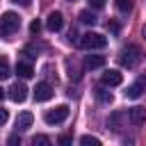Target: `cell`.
I'll use <instances>...</instances> for the list:
<instances>
[{
  "label": "cell",
  "instance_id": "83f0119b",
  "mask_svg": "<svg viewBox=\"0 0 146 146\" xmlns=\"http://www.w3.org/2000/svg\"><path fill=\"white\" fill-rule=\"evenodd\" d=\"M59 144H62V146H68V144H71V137H59Z\"/></svg>",
  "mask_w": 146,
  "mask_h": 146
},
{
  "label": "cell",
  "instance_id": "52a82bcc",
  "mask_svg": "<svg viewBox=\"0 0 146 146\" xmlns=\"http://www.w3.org/2000/svg\"><path fill=\"white\" fill-rule=\"evenodd\" d=\"M100 82H103L105 87H119V84L123 82V75H121L119 71L110 68V71H105V73L100 75Z\"/></svg>",
  "mask_w": 146,
  "mask_h": 146
},
{
  "label": "cell",
  "instance_id": "1f68e13d",
  "mask_svg": "<svg viewBox=\"0 0 146 146\" xmlns=\"http://www.w3.org/2000/svg\"><path fill=\"white\" fill-rule=\"evenodd\" d=\"M71 2H75V0H71Z\"/></svg>",
  "mask_w": 146,
  "mask_h": 146
},
{
  "label": "cell",
  "instance_id": "e0dca14e",
  "mask_svg": "<svg viewBox=\"0 0 146 146\" xmlns=\"http://www.w3.org/2000/svg\"><path fill=\"white\" fill-rule=\"evenodd\" d=\"M9 75H11L9 62H7V57H0V80H7Z\"/></svg>",
  "mask_w": 146,
  "mask_h": 146
},
{
  "label": "cell",
  "instance_id": "603a6c76",
  "mask_svg": "<svg viewBox=\"0 0 146 146\" xmlns=\"http://www.w3.org/2000/svg\"><path fill=\"white\" fill-rule=\"evenodd\" d=\"M89 5H91L94 9H103V7H105V0H89Z\"/></svg>",
  "mask_w": 146,
  "mask_h": 146
},
{
  "label": "cell",
  "instance_id": "d6986e66",
  "mask_svg": "<svg viewBox=\"0 0 146 146\" xmlns=\"http://www.w3.org/2000/svg\"><path fill=\"white\" fill-rule=\"evenodd\" d=\"M80 144L82 146H100V139L91 137V135H84V137H80Z\"/></svg>",
  "mask_w": 146,
  "mask_h": 146
},
{
  "label": "cell",
  "instance_id": "4dcf8cb0",
  "mask_svg": "<svg viewBox=\"0 0 146 146\" xmlns=\"http://www.w3.org/2000/svg\"><path fill=\"white\" fill-rule=\"evenodd\" d=\"M141 34H144V39H146V25H144V30H141Z\"/></svg>",
  "mask_w": 146,
  "mask_h": 146
},
{
  "label": "cell",
  "instance_id": "ba28073f",
  "mask_svg": "<svg viewBox=\"0 0 146 146\" xmlns=\"http://www.w3.org/2000/svg\"><path fill=\"white\" fill-rule=\"evenodd\" d=\"M62 25H64V16H62V11H50L48 18H46V27H48L50 32H59Z\"/></svg>",
  "mask_w": 146,
  "mask_h": 146
},
{
  "label": "cell",
  "instance_id": "ffe728a7",
  "mask_svg": "<svg viewBox=\"0 0 146 146\" xmlns=\"http://www.w3.org/2000/svg\"><path fill=\"white\" fill-rule=\"evenodd\" d=\"M116 9L123 11V14H128L132 9V0H116Z\"/></svg>",
  "mask_w": 146,
  "mask_h": 146
},
{
  "label": "cell",
  "instance_id": "ac0fdd59",
  "mask_svg": "<svg viewBox=\"0 0 146 146\" xmlns=\"http://www.w3.org/2000/svg\"><path fill=\"white\" fill-rule=\"evenodd\" d=\"M96 96H98V100H100V103H112V100H114V96H112L107 89H103V87H98V89H96Z\"/></svg>",
  "mask_w": 146,
  "mask_h": 146
},
{
  "label": "cell",
  "instance_id": "8fae6325",
  "mask_svg": "<svg viewBox=\"0 0 146 146\" xmlns=\"http://www.w3.org/2000/svg\"><path fill=\"white\" fill-rule=\"evenodd\" d=\"M123 119H125V112H112V114H110V119H107V128H112L114 132H119V130H121Z\"/></svg>",
  "mask_w": 146,
  "mask_h": 146
},
{
  "label": "cell",
  "instance_id": "277c9868",
  "mask_svg": "<svg viewBox=\"0 0 146 146\" xmlns=\"http://www.w3.org/2000/svg\"><path fill=\"white\" fill-rule=\"evenodd\" d=\"M68 112H71L68 105H57V107H52V110H48L43 114V121L48 125H59V123H64L68 119Z\"/></svg>",
  "mask_w": 146,
  "mask_h": 146
},
{
  "label": "cell",
  "instance_id": "2e32d148",
  "mask_svg": "<svg viewBox=\"0 0 146 146\" xmlns=\"http://www.w3.org/2000/svg\"><path fill=\"white\" fill-rule=\"evenodd\" d=\"M78 18H80V23H84V25H96V16H94V11H89V9H82V11L78 14Z\"/></svg>",
  "mask_w": 146,
  "mask_h": 146
},
{
  "label": "cell",
  "instance_id": "7c38bea8",
  "mask_svg": "<svg viewBox=\"0 0 146 146\" xmlns=\"http://www.w3.org/2000/svg\"><path fill=\"white\" fill-rule=\"evenodd\" d=\"M32 121H34L32 112H21V114L16 116V130H27V128L32 125Z\"/></svg>",
  "mask_w": 146,
  "mask_h": 146
},
{
  "label": "cell",
  "instance_id": "3957f363",
  "mask_svg": "<svg viewBox=\"0 0 146 146\" xmlns=\"http://www.w3.org/2000/svg\"><path fill=\"white\" fill-rule=\"evenodd\" d=\"M119 62H121V66H125V68H135V66L141 62V50H139V46H135V43L125 46V48L121 50V55H119Z\"/></svg>",
  "mask_w": 146,
  "mask_h": 146
},
{
  "label": "cell",
  "instance_id": "d6a6232c",
  "mask_svg": "<svg viewBox=\"0 0 146 146\" xmlns=\"http://www.w3.org/2000/svg\"><path fill=\"white\" fill-rule=\"evenodd\" d=\"M46 2H48V0H46Z\"/></svg>",
  "mask_w": 146,
  "mask_h": 146
},
{
  "label": "cell",
  "instance_id": "f546056e",
  "mask_svg": "<svg viewBox=\"0 0 146 146\" xmlns=\"http://www.w3.org/2000/svg\"><path fill=\"white\" fill-rule=\"evenodd\" d=\"M2 98H5V89L0 87V100H2Z\"/></svg>",
  "mask_w": 146,
  "mask_h": 146
},
{
  "label": "cell",
  "instance_id": "30bf717a",
  "mask_svg": "<svg viewBox=\"0 0 146 146\" xmlns=\"http://www.w3.org/2000/svg\"><path fill=\"white\" fill-rule=\"evenodd\" d=\"M144 89H146V80L141 78L139 82H135V84H130V87L125 89V98H130V100H135V98H139V96L144 94Z\"/></svg>",
  "mask_w": 146,
  "mask_h": 146
},
{
  "label": "cell",
  "instance_id": "7402d4cb",
  "mask_svg": "<svg viewBox=\"0 0 146 146\" xmlns=\"http://www.w3.org/2000/svg\"><path fill=\"white\" fill-rule=\"evenodd\" d=\"M30 32H32V34H39V32H41V23H39V21H32V23H30Z\"/></svg>",
  "mask_w": 146,
  "mask_h": 146
},
{
  "label": "cell",
  "instance_id": "f1b7e54d",
  "mask_svg": "<svg viewBox=\"0 0 146 146\" xmlns=\"http://www.w3.org/2000/svg\"><path fill=\"white\" fill-rule=\"evenodd\" d=\"M9 144H21V139H18V137L14 135V137H9Z\"/></svg>",
  "mask_w": 146,
  "mask_h": 146
},
{
  "label": "cell",
  "instance_id": "5b68a950",
  "mask_svg": "<svg viewBox=\"0 0 146 146\" xmlns=\"http://www.w3.org/2000/svg\"><path fill=\"white\" fill-rule=\"evenodd\" d=\"M7 96H9L14 103H23V100L27 98V87H25L23 82H14V84L9 87V91H7Z\"/></svg>",
  "mask_w": 146,
  "mask_h": 146
},
{
  "label": "cell",
  "instance_id": "9a60e30c",
  "mask_svg": "<svg viewBox=\"0 0 146 146\" xmlns=\"http://www.w3.org/2000/svg\"><path fill=\"white\" fill-rule=\"evenodd\" d=\"M16 73H18V78L27 80V78H32V75H34V68H32L27 62H18V64H16Z\"/></svg>",
  "mask_w": 146,
  "mask_h": 146
},
{
  "label": "cell",
  "instance_id": "484cf974",
  "mask_svg": "<svg viewBox=\"0 0 146 146\" xmlns=\"http://www.w3.org/2000/svg\"><path fill=\"white\" fill-rule=\"evenodd\" d=\"M107 27H110V32H112V34H116V32H119V25H116L114 21H110V23H107Z\"/></svg>",
  "mask_w": 146,
  "mask_h": 146
},
{
  "label": "cell",
  "instance_id": "44dd1931",
  "mask_svg": "<svg viewBox=\"0 0 146 146\" xmlns=\"http://www.w3.org/2000/svg\"><path fill=\"white\" fill-rule=\"evenodd\" d=\"M32 144H34V146H36V144H41V146H48V144H50V139H48L46 135H34V137H32Z\"/></svg>",
  "mask_w": 146,
  "mask_h": 146
},
{
  "label": "cell",
  "instance_id": "cb8c5ba5",
  "mask_svg": "<svg viewBox=\"0 0 146 146\" xmlns=\"http://www.w3.org/2000/svg\"><path fill=\"white\" fill-rule=\"evenodd\" d=\"M68 41H71V43H80V39H78V32H75V30H71V32H68Z\"/></svg>",
  "mask_w": 146,
  "mask_h": 146
},
{
  "label": "cell",
  "instance_id": "7a4b0ae2",
  "mask_svg": "<svg viewBox=\"0 0 146 146\" xmlns=\"http://www.w3.org/2000/svg\"><path fill=\"white\" fill-rule=\"evenodd\" d=\"M78 46H82L84 50H100V48L107 46V36L100 34V32H87V34L80 36V43Z\"/></svg>",
  "mask_w": 146,
  "mask_h": 146
},
{
  "label": "cell",
  "instance_id": "8992f818",
  "mask_svg": "<svg viewBox=\"0 0 146 146\" xmlns=\"http://www.w3.org/2000/svg\"><path fill=\"white\" fill-rule=\"evenodd\" d=\"M52 87L48 84V82H39L36 87H34V100L36 103H46V100H50L52 98Z\"/></svg>",
  "mask_w": 146,
  "mask_h": 146
},
{
  "label": "cell",
  "instance_id": "9c48e42d",
  "mask_svg": "<svg viewBox=\"0 0 146 146\" xmlns=\"http://www.w3.org/2000/svg\"><path fill=\"white\" fill-rule=\"evenodd\" d=\"M128 119H130L132 125H141V123L146 121V107H141V105L130 107V110H128Z\"/></svg>",
  "mask_w": 146,
  "mask_h": 146
},
{
  "label": "cell",
  "instance_id": "4fadbf2b",
  "mask_svg": "<svg viewBox=\"0 0 146 146\" xmlns=\"http://www.w3.org/2000/svg\"><path fill=\"white\" fill-rule=\"evenodd\" d=\"M105 66V55H87L84 57V68H100Z\"/></svg>",
  "mask_w": 146,
  "mask_h": 146
},
{
  "label": "cell",
  "instance_id": "d4e9b609",
  "mask_svg": "<svg viewBox=\"0 0 146 146\" xmlns=\"http://www.w3.org/2000/svg\"><path fill=\"white\" fill-rule=\"evenodd\" d=\"M7 119H9L7 110H2V107H0V125H5V123H7Z\"/></svg>",
  "mask_w": 146,
  "mask_h": 146
},
{
  "label": "cell",
  "instance_id": "6da1fadb",
  "mask_svg": "<svg viewBox=\"0 0 146 146\" xmlns=\"http://www.w3.org/2000/svg\"><path fill=\"white\" fill-rule=\"evenodd\" d=\"M21 27V16L14 11H5L0 18V36L2 39H11Z\"/></svg>",
  "mask_w": 146,
  "mask_h": 146
},
{
  "label": "cell",
  "instance_id": "4316f807",
  "mask_svg": "<svg viewBox=\"0 0 146 146\" xmlns=\"http://www.w3.org/2000/svg\"><path fill=\"white\" fill-rule=\"evenodd\" d=\"M14 5H21V7H30L32 5V0H11Z\"/></svg>",
  "mask_w": 146,
  "mask_h": 146
},
{
  "label": "cell",
  "instance_id": "5bb4252c",
  "mask_svg": "<svg viewBox=\"0 0 146 146\" xmlns=\"http://www.w3.org/2000/svg\"><path fill=\"white\" fill-rule=\"evenodd\" d=\"M66 71H68V78H71V80H80V78H82V68H80V66L75 64V59H71V57L66 59Z\"/></svg>",
  "mask_w": 146,
  "mask_h": 146
}]
</instances>
